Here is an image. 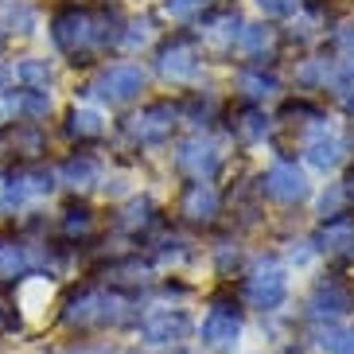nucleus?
Segmentation results:
<instances>
[{
	"label": "nucleus",
	"mask_w": 354,
	"mask_h": 354,
	"mask_svg": "<svg viewBox=\"0 0 354 354\" xmlns=\"http://www.w3.org/2000/svg\"><path fill=\"white\" fill-rule=\"evenodd\" d=\"M351 312V292L343 281H319L312 292V315L315 319H339V315Z\"/></svg>",
	"instance_id": "obj_12"
},
{
	"label": "nucleus",
	"mask_w": 354,
	"mask_h": 354,
	"mask_svg": "<svg viewBox=\"0 0 354 354\" xmlns=\"http://www.w3.org/2000/svg\"><path fill=\"white\" fill-rule=\"evenodd\" d=\"M176 354H187V351H176Z\"/></svg>",
	"instance_id": "obj_36"
},
{
	"label": "nucleus",
	"mask_w": 354,
	"mask_h": 354,
	"mask_svg": "<svg viewBox=\"0 0 354 354\" xmlns=\"http://www.w3.org/2000/svg\"><path fill=\"white\" fill-rule=\"evenodd\" d=\"M16 323H20V315L12 312L8 304H0V331H12V327H16Z\"/></svg>",
	"instance_id": "obj_31"
},
{
	"label": "nucleus",
	"mask_w": 354,
	"mask_h": 354,
	"mask_svg": "<svg viewBox=\"0 0 354 354\" xmlns=\"http://www.w3.org/2000/svg\"><path fill=\"white\" fill-rule=\"evenodd\" d=\"M90 90L109 105H125L145 90V71L140 66H109V71L97 74V82Z\"/></svg>",
	"instance_id": "obj_5"
},
{
	"label": "nucleus",
	"mask_w": 354,
	"mask_h": 354,
	"mask_svg": "<svg viewBox=\"0 0 354 354\" xmlns=\"http://www.w3.org/2000/svg\"><path fill=\"white\" fill-rule=\"evenodd\" d=\"M343 203H346V187H335V191H327V195L319 198V210L327 214V218H339Z\"/></svg>",
	"instance_id": "obj_25"
},
{
	"label": "nucleus",
	"mask_w": 354,
	"mask_h": 354,
	"mask_svg": "<svg viewBox=\"0 0 354 354\" xmlns=\"http://www.w3.org/2000/svg\"><path fill=\"white\" fill-rule=\"evenodd\" d=\"M261 187H265L269 198H277V203H300V198H308V179L292 164H272L265 171V179H261Z\"/></svg>",
	"instance_id": "obj_9"
},
{
	"label": "nucleus",
	"mask_w": 354,
	"mask_h": 354,
	"mask_svg": "<svg viewBox=\"0 0 354 354\" xmlns=\"http://www.w3.org/2000/svg\"><path fill=\"white\" fill-rule=\"evenodd\" d=\"M281 117H312V121H319V109H315V105H308V102H288L281 109Z\"/></svg>",
	"instance_id": "obj_30"
},
{
	"label": "nucleus",
	"mask_w": 354,
	"mask_h": 354,
	"mask_svg": "<svg viewBox=\"0 0 354 354\" xmlns=\"http://www.w3.org/2000/svg\"><path fill=\"white\" fill-rule=\"evenodd\" d=\"M109 24H121L113 12H94V8H59L51 20V39L59 51L71 55V63H90L94 47H109L121 39V32H109Z\"/></svg>",
	"instance_id": "obj_1"
},
{
	"label": "nucleus",
	"mask_w": 354,
	"mask_h": 354,
	"mask_svg": "<svg viewBox=\"0 0 354 354\" xmlns=\"http://www.w3.org/2000/svg\"><path fill=\"white\" fill-rule=\"evenodd\" d=\"M319 253H327L339 265H354V222L351 218H331L327 226L315 234Z\"/></svg>",
	"instance_id": "obj_10"
},
{
	"label": "nucleus",
	"mask_w": 354,
	"mask_h": 354,
	"mask_svg": "<svg viewBox=\"0 0 354 354\" xmlns=\"http://www.w3.org/2000/svg\"><path fill=\"white\" fill-rule=\"evenodd\" d=\"M346 78H351V82H354V55H351V59H346Z\"/></svg>",
	"instance_id": "obj_33"
},
{
	"label": "nucleus",
	"mask_w": 354,
	"mask_h": 354,
	"mask_svg": "<svg viewBox=\"0 0 354 354\" xmlns=\"http://www.w3.org/2000/svg\"><path fill=\"white\" fill-rule=\"evenodd\" d=\"M207 4H210V0H167V16H179V20H183V16L203 12Z\"/></svg>",
	"instance_id": "obj_26"
},
{
	"label": "nucleus",
	"mask_w": 354,
	"mask_h": 354,
	"mask_svg": "<svg viewBox=\"0 0 354 354\" xmlns=\"http://www.w3.org/2000/svg\"><path fill=\"white\" fill-rule=\"evenodd\" d=\"M238 331H241V315H238V304L230 300H214L207 323H203V343L210 351H230L238 343Z\"/></svg>",
	"instance_id": "obj_7"
},
{
	"label": "nucleus",
	"mask_w": 354,
	"mask_h": 354,
	"mask_svg": "<svg viewBox=\"0 0 354 354\" xmlns=\"http://www.w3.org/2000/svg\"><path fill=\"white\" fill-rule=\"evenodd\" d=\"M304 152H308V164L312 167L331 171V167H339V160H343V140H339L331 129H315L312 140L304 145Z\"/></svg>",
	"instance_id": "obj_14"
},
{
	"label": "nucleus",
	"mask_w": 354,
	"mask_h": 354,
	"mask_svg": "<svg viewBox=\"0 0 354 354\" xmlns=\"http://www.w3.org/2000/svg\"><path fill=\"white\" fill-rule=\"evenodd\" d=\"M90 226H94V214H90L86 207H71V210H66V218H63L66 238H86Z\"/></svg>",
	"instance_id": "obj_23"
},
{
	"label": "nucleus",
	"mask_w": 354,
	"mask_h": 354,
	"mask_svg": "<svg viewBox=\"0 0 354 354\" xmlns=\"http://www.w3.org/2000/svg\"><path fill=\"white\" fill-rule=\"evenodd\" d=\"M82 354H109V351H82Z\"/></svg>",
	"instance_id": "obj_34"
},
{
	"label": "nucleus",
	"mask_w": 354,
	"mask_h": 354,
	"mask_svg": "<svg viewBox=\"0 0 354 354\" xmlns=\"http://www.w3.org/2000/svg\"><path fill=\"white\" fill-rule=\"evenodd\" d=\"M129 319V300L121 292H97L86 288L71 296L63 308L66 327H105V323H125Z\"/></svg>",
	"instance_id": "obj_2"
},
{
	"label": "nucleus",
	"mask_w": 354,
	"mask_h": 354,
	"mask_svg": "<svg viewBox=\"0 0 354 354\" xmlns=\"http://www.w3.org/2000/svg\"><path fill=\"white\" fill-rule=\"evenodd\" d=\"M121 226H125V230L152 226V203H148V198H133V203L121 210Z\"/></svg>",
	"instance_id": "obj_21"
},
{
	"label": "nucleus",
	"mask_w": 354,
	"mask_h": 354,
	"mask_svg": "<svg viewBox=\"0 0 354 354\" xmlns=\"http://www.w3.org/2000/svg\"><path fill=\"white\" fill-rule=\"evenodd\" d=\"M105 281L113 284V288H140V284L148 281V265H140L136 257L113 261V265L105 269Z\"/></svg>",
	"instance_id": "obj_18"
},
{
	"label": "nucleus",
	"mask_w": 354,
	"mask_h": 354,
	"mask_svg": "<svg viewBox=\"0 0 354 354\" xmlns=\"http://www.w3.org/2000/svg\"><path fill=\"white\" fill-rule=\"evenodd\" d=\"M97 176H102V164H97L90 152H78V156H71L63 167H59V179H63L66 187H94Z\"/></svg>",
	"instance_id": "obj_15"
},
{
	"label": "nucleus",
	"mask_w": 354,
	"mask_h": 354,
	"mask_svg": "<svg viewBox=\"0 0 354 354\" xmlns=\"http://www.w3.org/2000/svg\"><path fill=\"white\" fill-rule=\"evenodd\" d=\"M319 346L331 354H354V331H339V327H327L319 335Z\"/></svg>",
	"instance_id": "obj_24"
},
{
	"label": "nucleus",
	"mask_w": 354,
	"mask_h": 354,
	"mask_svg": "<svg viewBox=\"0 0 354 354\" xmlns=\"http://www.w3.org/2000/svg\"><path fill=\"white\" fill-rule=\"evenodd\" d=\"M32 269V257L16 238H0V284L20 281L24 272Z\"/></svg>",
	"instance_id": "obj_17"
},
{
	"label": "nucleus",
	"mask_w": 354,
	"mask_h": 354,
	"mask_svg": "<svg viewBox=\"0 0 354 354\" xmlns=\"http://www.w3.org/2000/svg\"><path fill=\"white\" fill-rule=\"evenodd\" d=\"M16 207H20V198H16V191H12V179L0 176V214H12Z\"/></svg>",
	"instance_id": "obj_27"
},
{
	"label": "nucleus",
	"mask_w": 354,
	"mask_h": 354,
	"mask_svg": "<svg viewBox=\"0 0 354 354\" xmlns=\"http://www.w3.org/2000/svg\"><path fill=\"white\" fill-rule=\"evenodd\" d=\"M241 43H245V51H261V47L269 43V28H245V32H241Z\"/></svg>",
	"instance_id": "obj_28"
},
{
	"label": "nucleus",
	"mask_w": 354,
	"mask_h": 354,
	"mask_svg": "<svg viewBox=\"0 0 354 354\" xmlns=\"http://www.w3.org/2000/svg\"><path fill=\"white\" fill-rule=\"evenodd\" d=\"M230 133L238 136V140H245V145H253V140H261V136L269 133V121H265V113H261L257 105H241V109L230 113Z\"/></svg>",
	"instance_id": "obj_16"
},
{
	"label": "nucleus",
	"mask_w": 354,
	"mask_h": 354,
	"mask_svg": "<svg viewBox=\"0 0 354 354\" xmlns=\"http://www.w3.org/2000/svg\"><path fill=\"white\" fill-rule=\"evenodd\" d=\"M241 90H245L250 97H269V94H277V90H281V82H277L272 74L245 71V74H241Z\"/></svg>",
	"instance_id": "obj_22"
},
{
	"label": "nucleus",
	"mask_w": 354,
	"mask_h": 354,
	"mask_svg": "<svg viewBox=\"0 0 354 354\" xmlns=\"http://www.w3.org/2000/svg\"><path fill=\"white\" fill-rule=\"evenodd\" d=\"M284 296H288V272L277 257H265L253 265V272L245 277V300L261 312H272V308H281Z\"/></svg>",
	"instance_id": "obj_3"
},
{
	"label": "nucleus",
	"mask_w": 354,
	"mask_h": 354,
	"mask_svg": "<svg viewBox=\"0 0 354 354\" xmlns=\"http://www.w3.org/2000/svg\"><path fill=\"white\" fill-rule=\"evenodd\" d=\"M176 164H179V171H187L191 179L207 183V179L218 171L222 152H218V145H214V140H207V136H191V140H183V145H179Z\"/></svg>",
	"instance_id": "obj_6"
},
{
	"label": "nucleus",
	"mask_w": 354,
	"mask_h": 354,
	"mask_svg": "<svg viewBox=\"0 0 354 354\" xmlns=\"http://www.w3.org/2000/svg\"><path fill=\"white\" fill-rule=\"evenodd\" d=\"M16 78H20V82L28 86V90H39V94H43V90L51 86L55 74H51V66L39 63V59H24V63L16 66Z\"/></svg>",
	"instance_id": "obj_20"
},
{
	"label": "nucleus",
	"mask_w": 354,
	"mask_h": 354,
	"mask_svg": "<svg viewBox=\"0 0 354 354\" xmlns=\"http://www.w3.org/2000/svg\"><path fill=\"white\" fill-rule=\"evenodd\" d=\"M156 71L164 74L167 82H191L198 74V55L187 39H171L167 47H160Z\"/></svg>",
	"instance_id": "obj_8"
},
{
	"label": "nucleus",
	"mask_w": 354,
	"mask_h": 354,
	"mask_svg": "<svg viewBox=\"0 0 354 354\" xmlns=\"http://www.w3.org/2000/svg\"><path fill=\"white\" fill-rule=\"evenodd\" d=\"M66 133H71L74 140H97V136L105 133V121L94 109H74V113L66 117Z\"/></svg>",
	"instance_id": "obj_19"
},
{
	"label": "nucleus",
	"mask_w": 354,
	"mask_h": 354,
	"mask_svg": "<svg viewBox=\"0 0 354 354\" xmlns=\"http://www.w3.org/2000/svg\"><path fill=\"white\" fill-rule=\"evenodd\" d=\"M351 191H354V167L346 171V195H351Z\"/></svg>",
	"instance_id": "obj_32"
},
{
	"label": "nucleus",
	"mask_w": 354,
	"mask_h": 354,
	"mask_svg": "<svg viewBox=\"0 0 354 354\" xmlns=\"http://www.w3.org/2000/svg\"><path fill=\"white\" fill-rule=\"evenodd\" d=\"M179 214L187 222H198V226H210V222L218 218V191L210 187V183H187L183 198H179Z\"/></svg>",
	"instance_id": "obj_11"
},
{
	"label": "nucleus",
	"mask_w": 354,
	"mask_h": 354,
	"mask_svg": "<svg viewBox=\"0 0 354 354\" xmlns=\"http://www.w3.org/2000/svg\"><path fill=\"white\" fill-rule=\"evenodd\" d=\"M191 331V319L183 312H152L145 319V339L148 343H179V339H187Z\"/></svg>",
	"instance_id": "obj_13"
},
{
	"label": "nucleus",
	"mask_w": 354,
	"mask_h": 354,
	"mask_svg": "<svg viewBox=\"0 0 354 354\" xmlns=\"http://www.w3.org/2000/svg\"><path fill=\"white\" fill-rule=\"evenodd\" d=\"M0 43H4V32H0Z\"/></svg>",
	"instance_id": "obj_35"
},
{
	"label": "nucleus",
	"mask_w": 354,
	"mask_h": 354,
	"mask_svg": "<svg viewBox=\"0 0 354 354\" xmlns=\"http://www.w3.org/2000/svg\"><path fill=\"white\" fill-rule=\"evenodd\" d=\"M257 4L265 16H288V12H296V0H257Z\"/></svg>",
	"instance_id": "obj_29"
},
{
	"label": "nucleus",
	"mask_w": 354,
	"mask_h": 354,
	"mask_svg": "<svg viewBox=\"0 0 354 354\" xmlns=\"http://www.w3.org/2000/svg\"><path fill=\"white\" fill-rule=\"evenodd\" d=\"M176 117H179L176 105L156 102V105H145L140 113L129 117L125 129H129V136H133V140H140V145H160V140H167V136H171Z\"/></svg>",
	"instance_id": "obj_4"
}]
</instances>
